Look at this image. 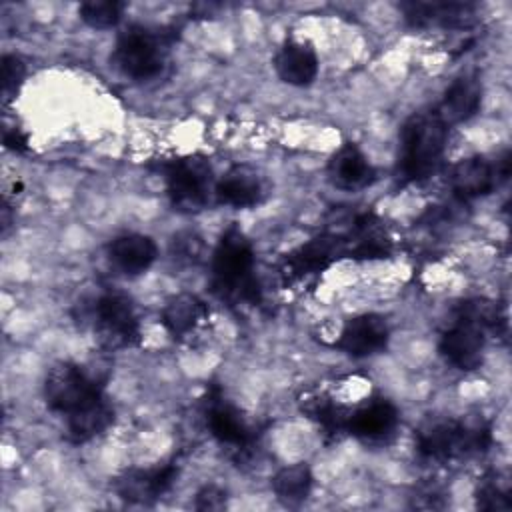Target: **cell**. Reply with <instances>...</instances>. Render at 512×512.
Segmentation results:
<instances>
[{
	"mask_svg": "<svg viewBox=\"0 0 512 512\" xmlns=\"http://www.w3.org/2000/svg\"><path fill=\"white\" fill-rule=\"evenodd\" d=\"M212 290L232 306H256L262 300V288L254 276L252 244L236 226L224 230L214 248Z\"/></svg>",
	"mask_w": 512,
	"mask_h": 512,
	"instance_id": "1",
	"label": "cell"
},
{
	"mask_svg": "<svg viewBox=\"0 0 512 512\" xmlns=\"http://www.w3.org/2000/svg\"><path fill=\"white\" fill-rule=\"evenodd\" d=\"M448 126L436 112L414 114L402 128L398 170L406 182H424L442 162Z\"/></svg>",
	"mask_w": 512,
	"mask_h": 512,
	"instance_id": "2",
	"label": "cell"
},
{
	"mask_svg": "<svg viewBox=\"0 0 512 512\" xmlns=\"http://www.w3.org/2000/svg\"><path fill=\"white\" fill-rule=\"evenodd\" d=\"M490 446V428L484 422L434 420L416 432V450L422 458L446 462L480 454Z\"/></svg>",
	"mask_w": 512,
	"mask_h": 512,
	"instance_id": "3",
	"label": "cell"
},
{
	"mask_svg": "<svg viewBox=\"0 0 512 512\" xmlns=\"http://www.w3.org/2000/svg\"><path fill=\"white\" fill-rule=\"evenodd\" d=\"M168 42L162 32L146 26H128L116 40L114 66L132 80H150L166 64Z\"/></svg>",
	"mask_w": 512,
	"mask_h": 512,
	"instance_id": "4",
	"label": "cell"
},
{
	"mask_svg": "<svg viewBox=\"0 0 512 512\" xmlns=\"http://www.w3.org/2000/svg\"><path fill=\"white\" fill-rule=\"evenodd\" d=\"M166 192L180 212H198L208 204L212 194V168L200 156L172 160L164 170Z\"/></svg>",
	"mask_w": 512,
	"mask_h": 512,
	"instance_id": "5",
	"label": "cell"
},
{
	"mask_svg": "<svg viewBox=\"0 0 512 512\" xmlns=\"http://www.w3.org/2000/svg\"><path fill=\"white\" fill-rule=\"evenodd\" d=\"M342 258H350V240L342 230H328L286 254L280 274L286 282H298L324 272Z\"/></svg>",
	"mask_w": 512,
	"mask_h": 512,
	"instance_id": "6",
	"label": "cell"
},
{
	"mask_svg": "<svg viewBox=\"0 0 512 512\" xmlns=\"http://www.w3.org/2000/svg\"><path fill=\"white\" fill-rule=\"evenodd\" d=\"M100 394V384L72 362H58L46 372L44 400L58 414L68 416Z\"/></svg>",
	"mask_w": 512,
	"mask_h": 512,
	"instance_id": "7",
	"label": "cell"
},
{
	"mask_svg": "<svg viewBox=\"0 0 512 512\" xmlns=\"http://www.w3.org/2000/svg\"><path fill=\"white\" fill-rule=\"evenodd\" d=\"M94 328L108 350L132 348L140 342V322L134 304L120 292H106L96 300Z\"/></svg>",
	"mask_w": 512,
	"mask_h": 512,
	"instance_id": "8",
	"label": "cell"
},
{
	"mask_svg": "<svg viewBox=\"0 0 512 512\" xmlns=\"http://www.w3.org/2000/svg\"><path fill=\"white\" fill-rule=\"evenodd\" d=\"M510 174V156L504 152L496 160H488L484 156H468L458 160L450 174L448 182L452 194L458 200H474L490 194L496 186H500Z\"/></svg>",
	"mask_w": 512,
	"mask_h": 512,
	"instance_id": "9",
	"label": "cell"
},
{
	"mask_svg": "<svg viewBox=\"0 0 512 512\" xmlns=\"http://www.w3.org/2000/svg\"><path fill=\"white\" fill-rule=\"evenodd\" d=\"M176 476L178 466L174 462L152 468H132L116 478L114 490L128 504H150L170 490Z\"/></svg>",
	"mask_w": 512,
	"mask_h": 512,
	"instance_id": "10",
	"label": "cell"
},
{
	"mask_svg": "<svg viewBox=\"0 0 512 512\" xmlns=\"http://www.w3.org/2000/svg\"><path fill=\"white\" fill-rule=\"evenodd\" d=\"M486 332L472 322L454 318V324L442 332L438 350L442 358L458 370H474L482 362Z\"/></svg>",
	"mask_w": 512,
	"mask_h": 512,
	"instance_id": "11",
	"label": "cell"
},
{
	"mask_svg": "<svg viewBox=\"0 0 512 512\" xmlns=\"http://www.w3.org/2000/svg\"><path fill=\"white\" fill-rule=\"evenodd\" d=\"M400 10L412 28H468L476 16L468 2H402Z\"/></svg>",
	"mask_w": 512,
	"mask_h": 512,
	"instance_id": "12",
	"label": "cell"
},
{
	"mask_svg": "<svg viewBox=\"0 0 512 512\" xmlns=\"http://www.w3.org/2000/svg\"><path fill=\"white\" fill-rule=\"evenodd\" d=\"M206 424L210 434L222 444L232 448L236 454H244L250 450L254 442L252 428L240 414L236 406L222 400L220 396H214L208 400L206 406Z\"/></svg>",
	"mask_w": 512,
	"mask_h": 512,
	"instance_id": "13",
	"label": "cell"
},
{
	"mask_svg": "<svg viewBox=\"0 0 512 512\" xmlns=\"http://www.w3.org/2000/svg\"><path fill=\"white\" fill-rule=\"evenodd\" d=\"M390 338L388 324L378 314H362L348 320L338 336L336 346L352 358H366L386 348Z\"/></svg>",
	"mask_w": 512,
	"mask_h": 512,
	"instance_id": "14",
	"label": "cell"
},
{
	"mask_svg": "<svg viewBox=\"0 0 512 512\" xmlns=\"http://www.w3.org/2000/svg\"><path fill=\"white\" fill-rule=\"evenodd\" d=\"M480 102H482V86L478 76L462 74L446 88L434 112L450 128L470 120L478 112Z\"/></svg>",
	"mask_w": 512,
	"mask_h": 512,
	"instance_id": "15",
	"label": "cell"
},
{
	"mask_svg": "<svg viewBox=\"0 0 512 512\" xmlns=\"http://www.w3.org/2000/svg\"><path fill=\"white\" fill-rule=\"evenodd\" d=\"M396 424H398L396 406L384 398H378L348 414L346 432H350L360 440L376 442L390 436Z\"/></svg>",
	"mask_w": 512,
	"mask_h": 512,
	"instance_id": "16",
	"label": "cell"
},
{
	"mask_svg": "<svg viewBox=\"0 0 512 512\" xmlns=\"http://www.w3.org/2000/svg\"><path fill=\"white\" fill-rule=\"evenodd\" d=\"M328 178L336 188L360 190L374 180V168L366 154L356 144L348 142L328 160Z\"/></svg>",
	"mask_w": 512,
	"mask_h": 512,
	"instance_id": "17",
	"label": "cell"
},
{
	"mask_svg": "<svg viewBox=\"0 0 512 512\" xmlns=\"http://www.w3.org/2000/svg\"><path fill=\"white\" fill-rule=\"evenodd\" d=\"M214 194L220 204L232 208H250L262 200L264 186L254 168L234 166L214 184Z\"/></svg>",
	"mask_w": 512,
	"mask_h": 512,
	"instance_id": "18",
	"label": "cell"
},
{
	"mask_svg": "<svg viewBox=\"0 0 512 512\" xmlns=\"http://www.w3.org/2000/svg\"><path fill=\"white\" fill-rule=\"evenodd\" d=\"M276 74L290 86H308L318 76V56L314 48L300 40L286 42L274 58Z\"/></svg>",
	"mask_w": 512,
	"mask_h": 512,
	"instance_id": "19",
	"label": "cell"
},
{
	"mask_svg": "<svg viewBox=\"0 0 512 512\" xmlns=\"http://www.w3.org/2000/svg\"><path fill=\"white\" fill-rule=\"evenodd\" d=\"M158 256L154 240L146 234H122L116 236L108 246L110 262L124 274H142L146 272Z\"/></svg>",
	"mask_w": 512,
	"mask_h": 512,
	"instance_id": "20",
	"label": "cell"
},
{
	"mask_svg": "<svg viewBox=\"0 0 512 512\" xmlns=\"http://www.w3.org/2000/svg\"><path fill=\"white\" fill-rule=\"evenodd\" d=\"M208 316L206 304L194 294H176L166 300L160 322L172 338L190 336Z\"/></svg>",
	"mask_w": 512,
	"mask_h": 512,
	"instance_id": "21",
	"label": "cell"
},
{
	"mask_svg": "<svg viewBox=\"0 0 512 512\" xmlns=\"http://www.w3.org/2000/svg\"><path fill=\"white\" fill-rule=\"evenodd\" d=\"M114 422V408L104 394L96 396L76 412L66 416V430L68 438L74 444H84L102 432Z\"/></svg>",
	"mask_w": 512,
	"mask_h": 512,
	"instance_id": "22",
	"label": "cell"
},
{
	"mask_svg": "<svg viewBox=\"0 0 512 512\" xmlns=\"http://www.w3.org/2000/svg\"><path fill=\"white\" fill-rule=\"evenodd\" d=\"M312 470L306 462H298V464H290L280 468L274 478H272V490L278 496V500H282L288 506L300 504L308 498L310 490H312Z\"/></svg>",
	"mask_w": 512,
	"mask_h": 512,
	"instance_id": "23",
	"label": "cell"
},
{
	"mask_svg": "<svg viewBox=\"0 0 512 512\" xmlns=\"http://www.w3.org/2000/svg\"><path fill=\"white\" fill-rule=\"evenodd\" d=\"M304 412L324 430L326 436H340L348 426V410L328 396H310L304 400Z\"/></svg>",
	"mask_w": 512,
	"mask_h": 512,
	"instance_id": "24",
	"label": "cell"
},
{
	"mask_svg": "<svg viewBox=\"0 0 512 512\" xmlns=\"http://www.w3.org/2000/svg\"><path fill=\"white\" fill-rule=\"evenodd\" d=\"M124 2L118 0H88L80 4V18L84 24L96 30H108L116 26L122 18Z\"/></svg>",
	"mask_w": 512,
	"mask_h": 512,
	"instance_id": "25",
	"label": "cell"
},
{
	"mask_svg": "<svg viewBox=\"0 0 512 512\" xmlns=\"http://www.w3.org/2000/svg\"><path fill=\"white\" fill-rule=\"evenodd\" d=\"M456 318L472 322L478 328H482L484 332L498 330V324L502 320L500 312H498V306L492 300H486V298L464 300L462 304L456 306Z\"/></svg>",
	"mask_w": 512,
	"mask_h": 512,
	"instance_id": "26",
	"label": "cell"
},
{
	"mask_svg": "<svg viewBox=\"0 0 512 512\" xmlns=\"http://www.w3.org/2000/svg\"><path fill=\"white\" fill-rule=\"evenodd\" d=\"M508 494V486H504L496 474L486 476L478 484L476 506L482 510H508L512 506Z\"/></svg>",
	"mask_w": 512,
	"mask_h": 512,
	"instance_id": "27",
	"label": "cell"
},
{
	"mask_svg": "<svg viewBox=\"0 0 512 512\" xmlns=\"http://www.w3.org/2000/svg\"><path fill=\"white\" fill-rule=\"evenodd\" d=\"M170 254L180 264H198L204 256V242L194 232H180L172 238Z\"/></svg>",
	"mask_w": 512,
	"mask_h": 512,
	"instance_id": "28",
	"label": "cell"
},
{
	"mask_svg": "<svg viewBox=\"0 0 512 512\" xmlns=\"http://www.w3.org/2000/svg\"><path fill=\"white\" fill-rule=\"evenodd\" d=\"M26 76L24 62L14 54L2 56V102L4 106L18 94Z\"/></svg>",
	"mask_w": 512,
	"mask_h": 512,
	"instance_id": "29",
	"label": "cell"
},
{
	"mask_svg": "<svg viewBox=\"0 0 512 512\" xmlns=\"http://www.w3.org/2000/svg\"><path fill=\"white\" fill-rule=\"evenodd\" d=\"M224 506H226V492L214 484L200 488L194 498L196 510H222Z\"/></svg>",
	"mask_w": 512,
	"mask_h": 512,
	"instance_id": "30",
	"label": "cell"
},
{
	"mask_svg": "<svg viewBox=\"0 0 512 512\" xmlns=\"http://www.w3.org/2000/svg\"><path fill=\"white\" fill-rule=\"evenodd\" d=\"M4 146L14 152H26L28 150V136L20 128H6L4 130Z\"/></svg>",
	"mask_w": 512,
	"mask_h": 512,
	"instance_id": "31",
	"label": "cell"
}]
</instances>
